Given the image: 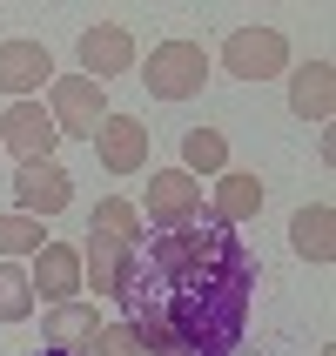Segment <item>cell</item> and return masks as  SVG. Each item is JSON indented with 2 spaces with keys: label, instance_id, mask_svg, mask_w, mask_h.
<instances>
[{
  "label": "cell",
  "instance_id": "cell-1",
  "mask_svg": "<svg viewBox=\"0 0 336 356\" xmlns=\"http://www.w3.org/2000/svg\"><path fill=\"white\" fill-rule=\"evenodd\" d=\"M256 269L262 262L249 256V242L216 216L141 236L115 282L121 323L148 356H236L249 337Z\"/></svg>",
  "mask_w": 336,
  "mask_h": 356
},
{
  "label": "cell",
  "instance_id": "cell-2",
  "mask_svg": "<svg viewBox=\"0 0 336 356\" xmlns=\"http://www.w3.org/2000/svg\"><path fill=\"white\" fill-rule=\"evenodd\" d=\"M141 88L155 101H195L209 88V54H202L195 40H161L141 60Z\"/></svg>",
  "mask_w": 336,
  "mask_h": 356
},
{
  "label": "cell",
  "instance_id": "cell-3",
  "mask_svg": "<svg viewBox=\"0 0 336 356\" xmlns=\"http://www.w3.org/2000/svg\"><path fill=\"white\" fill-rule=\"evenodd\" d=\"M135 209H141V229H148V236H161V229H189V222L209 216V209H202V181L182 175V168L148 175V195H141Z\"/></svg>",
  "mask_w": 336,
  "mask_h": 356
},
{
  "label": "cell",
  "instance_id": "cell-4",
  "mask_svg": "<svg viewBox=\"0 0 336 356\" xmlns=\"http://www.w3.org/2000/svg\"><path fill=\"white\" fill-rule=\"evenodd\" d=\"M47 121H54V135L95 141V128L108 121V95H101V81H88V74H54V81H47Z\"/></svg>",
  "mask_w": 336,
  "mask_h": 356
},
{
  "label": "cell",
  "instance_id": "cell-5",
  "mask_svg": "<svg viewBox=\"0 0 336 356\" xmlns=\"http://www.w3.org/2000/svg\"><path fill=\"white\" fill-rule=\"evenodd\" d=\"M222 67L236 81H276V74H289V40L276 27H236L222 40Z\"/></svg>",
  "mask_w": 336,
  "mask_h": 356
},
{
  "label": "cell",
  "instance_id": "cell-6",
  "mask_svg": "<svg viewBox=\"0 0 336 356\" xmlns=\"http://www.w3.org/2000/svg\"><path fill=\"white\" fill-rule=\"evenodd\" d=\"M54 121H47V108L40 101H14L7 115H0V155H14L20 168L27 161H54Z\"/></svg>",
  "mask_w": 336,
  "mask_h": 356
},
{
  "label": "cell",
  "instance_id": "cell-7",
  "mask_svg": "<svg viewBox=\"0 0 336 356\" xmlns=\"http://www.w3.org/2000/svg\"><path fill=\"white\" fill-rule=\"evenodd\" d=\"M14 202H20V216L47 222L74 202V175L61 161H27V168H14Z\"/></svg>",
  "mask_w": 336,
  "mask_h": 356
},
{
  "label": "cell",
  "instance_id": "cell-8",
  "mask_svg": "<svg viewBox=\"0 0 336 356\" xmlns=\"http://www.w3.org/2000/svg\"><path fill=\"white\" fill-rule=\"evenodd\" d=\"M81 67L74 74H88V81H115V74H128L135 67V34L121 27V20H95L88 34H81Z\"/></svg>",
  "mask_w": 336,
  "mask_h": 356
},
{
  "label": "cell",
  "instance_id": "cell-9",
  "mask_svg": "<svg viewBox=\"0 0 336 356\" xmlns=\"http://www.w3.org/2000/svg\"><path fill=\"white\" fill-rule=\"evenodd\" d=\"M27 282H34V309L74 302V296H81V249H67V242H40Z\"/></svg>",
  "mask_w": 336,
  "mask_h": 356
},
{
  "label": "cell",
  "instance_id": "cell-10",
  "mask_svg": "<svg viewBox=\"0 0 336 356\" xmlns=\"http://www.w3.org/2000/svg\"><path fill=\"white\" fill-rule=\"evenodd\" d=\"M54 81V54L40 40H0V95L7 101H34Z\"/></svg>",
  "mask_w": 336,
  "mask_h": 356
},
{
  "label": "cell",
  "instance_id": "cell-11",
  "mask_svg": "<svg viewBox=\"0 0 336 356\" xmlns=\"http://www.w3.org/2000/svg\"><path fill=\"white\" fill-rule=\"evenodd\" d=\"M95 155H101L108 175H135V168H148V121L108 108V121L95 128Z\"/></svg>",
  "mask_w": 336,
  "mask_h": 356
},
{
  "label": "cell",
  "instance_id": "cell-12",
  "mask_svg": "<svg viewBox=\"0 0 336 356\" xmlns=\"http://www.w3.org/2000/svg\"><path fill=\"white\" fill-rule=\"evenodd\" d=\"M40 330H47V350H61V356H88V350H95V337H101V309H95V296L54 302V309L40 316Z\"/></svg>",
  "mask_w": 336,
  "mask_h": 356
},
{
  "label": "cell",
  "instance_id": "cell-13",
  "mask_svg": "<svg viewBox=\"0 0 336 356\" xmlns=\"http://www.w3.org/2000/svg\"><path fill=\"white\" fill-rule=\"evenodd\" d=\"M128 249H135V242L88 229V242H81V296H115L121 269H128Z\"/></svg>",
  "mask_w": 336,
  "mask_h": 356
},
{
  "label": "cell",
  "instance_id": "cell-14",
  "mask_svg": "<svg viewBox=\"0 0 336 356\" xmlns=\"http://www.w3.org/2000/svg\"><path fill=\"white\" fill-rule=\"evenodd\" d=\"M262 175H249V168H222L216 175V202H209V216L222 222V229H242L249 216H262Z\"/></svg>",
  "mask_w": 336,
  "mask_h": 356
},
{
  "label": "cell",
  "instance_id": "cell-15",
  "mask_svg": "<svg viewBox=\"0 0 336 356\" xmlns=\"http://www.w3.org/2000/svg\"><path fill=\"white\" fill-rule=\"evenodd\" d=\"M330 108H336V67L330 60H303V67H289V115H303V121H330Z\"/></svg>",
  "mask_w": 336,
  "mask_h": 356
},
{
  "label": "cell",
  "instance_id": "cell-16",
  "mask_svg": "<svg viewBox=\"0 0 336 356\" xmlns=\"http://www.w3.org/2000/svg\"><path fill=\"white\" fill-rule=\"evenodd\" d=\"M289 249L310 256L317 269L336 256V209H330V202H303L296 216H289Z\"/></svg>",
  "mask_w": 336,
  "mask_h": 356
},
{
  "label": "cell",
  "instance_id": "cell-17",
  "mask_svg": "<svg viewBox=\"0 0 336 356\" xmlns=\"http://www.w3.org/2000/svg\"><path fill=\"white\" fill-rule=\"evenodd\" d=\"M229 168V135L222 128H189L182 135V175H222Z\"/></svg>",
  "mask_w": 336,
  "mask_h": 356
},
{
  "label": "cell",
  "instance_id": "cell-18",
  "mask_svg": "<svg viewBox=\"0 0 336 356\" xmlns=\"http://www.w3.org/2000/svg\"><path fill=\"white\" fill-rule=\"evenodd\" d=\"M0 323H34V282L20 262H0Z\"/></svg>",
  "mask_w": 336,
  "mask_h": 356
},
{
  "label": "cell",
  "instance_id": "cell-19",
  "mask_svg": "<svg viewBox=\"0 0 336 356\" xmlns=\"http://www.w3.org/2000/svg\"><path fill=\"white\" fill-rule=\"evenodd\" d=\"M88 229H101V236H121V242H141L148 229H141V209L128 195H108V202H95V222Z\"/></svg>",
  "mask_w": 336,
  "mask_h": 356
},
{
  "label": "cell",
  "instance_id": "cell-20",
  "mask_svg": "<svg viewBox=\"0 0 336 356\" xmlns=\"http://www.w3.org/2000/svg\"><path fill=\"white\" fill-rule=\"evenodd\" d=\"M40 242H47V236H40V222H34V216H20V209H14V216H0V262L40 256Z\"/></svg>",
  "mask_w": 336,
  "mask_h": 356
},
{
  "label": "cell",
  "instance_id": "cell-21",
  "mask_svg": "<svg viewBox=\"0 0 336 356\" xmlns=\"http://www.w3.org/2000/svg\"><path fill=\"white\" fill-rule=\"evenodd\" d=\"M88 356H148V350H141V337L128 330V323H101V337H95Z\"/></svg>",
  "mask_w": 336,
  "mask_h": 356
},
{
  "label": "cell",
  "instance_id": "cell-22",
  "mask_svg": "<svg viewBox=\"0 0 336 356\" xmlns=\"http://www.w3.org/2000/svg\"><path fill=\"white\" fill-rule=\"evenodd\" d=\"M34 356H61V350H34Z\"/></svg>",
  "mask_w": 336,
  "mask_h": 356
}]
</instances>
